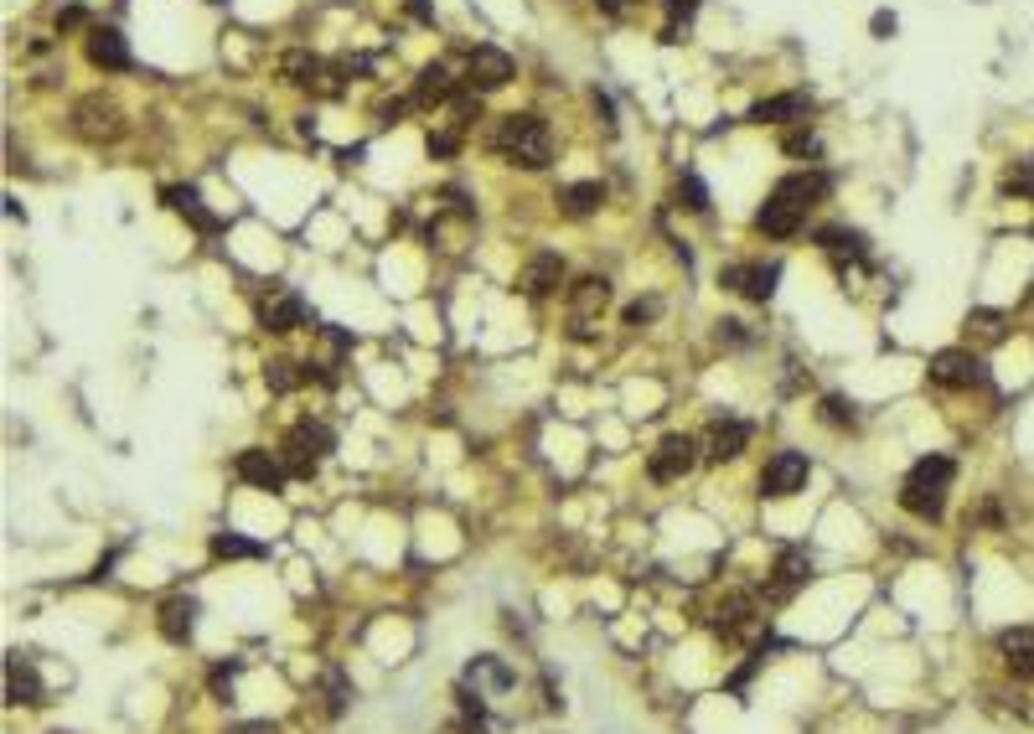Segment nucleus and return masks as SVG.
<instances>
[{
	"label": "nucleus",
	"instance_id": "nucleus-1",
	"mask_svg": "<svg viewBox=\"0 0 1034 734\" xmlns=\"http://www.w3.org/2000/svg\"><path fill=\"white\" fill-rule=\"evenodd\" d=\"M492 145L502 150L512 166H523V171H543L554 161V140H549V130H543L538 114H507L497 125V135H492Z\"/></svg>",
	"mask_w": 1034,
	"mask_h": 734
},
{
	"label": "nucleus",
	"instance_id": "nucleus-2",
	"mask_svg": "<svg viewBox=\"0 0 1034 734\" xmlns=\"http://www.w3.org/2000/svg\"><path fill=\"white\" fill-rule=\"evenodd\" d=\"M331 450V430L321 419H300L295 430H290V440H285V471L290 476H316V466H321V455Z\"/></svg>",
	"mask_w": 1034,
	"mask_h": 734
},
{
	"label": "nucleus",
	"instance_id": "nucleus-3",
	"mask_svg": "<svg viewBox=\"0 0 1034 734\" xmlns=\"http://www.w3.org/2000/svg\"><path fill=\"white\" fill-rule=\"evenodd\" d=\"M983 378H988L983 357L967 352V347H947V352L931 357V383H941V388H978Z\"/></svg>",
	"mask_w": 1034,
	"mask_h": 734
},
{
	"label": "nucleus",
	"instance_id": "nucleus-4",
	"mask_svg": "<svg viewBox=\"0 0 1034 734\" xmlns=\"http://www.w3.org/2000/svg\"><path fill=\"white\" fill-rule=\"evenodd\" d=\"M73 130L83 135V140H119L125 135V114H119V104H109V99H83L78 109H73Z\"/></svg>",
	"mask_w": 1034,
	"mask_h": 734
},
{
	"label": "nucleus",
	"instance_id": "nucleus-5",
	"mask_svg": "<svg viewBox=\"0 0 1034 734\" xmlns=\"http://www.w3.org/2000/svg\"><path fill=\"white\" fill-rule=\"evenodd\" d=\"M807 476H812L807 455L802 450H781V455H771L766 476H760V492H766V497H792V492L807 486Z\"/></svg>",
	"mask_w": 1034,
	"mask_h": 734
},
{
	"label": "nucleus",
	"instance_id": "nucleus-6",
	"mask_svg": "<svg viewBox=\"0 0 1034 734\" xmlns=\"http://www.w3.org/2000/svg\"><path fill=\"white\" fill-rule=\"evenodd\" d=\"M776 280H781V264H776V259H771V264H729V269L719 274L724 290H740L745 300H760V305L776 295Z\"/></svg>",
	"mask_w": 1034,
	"mask_h": 734
},
{
	"label": "nucleus",
	"instance_id": "nucleus-7",
	"mask_svg": "<svg viewBox=\"0 0 1034 734\" xmlns=\"http://www.w3.org/2000/svg\"><path fill=\"white\" fill-rule=\"evenodd\" d=\"M698 461V440L693 435H662L652 450V481H683Z\"/></svg>",
	"mask_w": 1034,
	"mask_h": 734
},
{
	"label": "nucleus",
	"instance_id": "nucleus-8",
	"mask_svg": "<svg viewBox=\"0 0 1034 734\" xmlns=\"http://www.w3.org/2000/svg\"><path fill=\"white\" fill-rule=\"evenodd\" d=\"M802 218H807V207H797L792 197L776 187V192L766 197V207L755 212V228L766 233V238H792V233L802 228Z\"/></svg>",
	"mask_w": 1034,
	"mask_h": 734
},
{
	"label": "nucleus",
	"instance_id": "nucleus-9",
	"mask_svg": "<svg viewBox=\"0 0 1034 734\" xmlns=\"http://www.w3.org/2000/svg\"><path fill=\"white\" fill-rule=\"evenodd\" d=\"M900 507H905L910 517H921V523H936V517L947 512V486L921 481V476H905V486H900Z\"/></svg>",
	"mask_w": 1034,
	"mask_h": 734
},
{
	"label": "nucleus",
	"instance_id": "nucleus-10",
	"mask_svg": "<svg viewBox=\"0 0 1034 734\" xmlns=\"http://www.w3.org/2000/svg\"><path fill=\"white\" fill-rule=\"evenodd\" d=\"M88 63H94V68H109V73H125V68H130V47H125V37H119L114 26H94V32H88Z\"/></svg>",
	"mask_w": 1034,
	"mask_h": 734
},
{
	"label": "nucleus",
	"instance_id": "nucleus-11",
	"mask_svg": "<svg viewBox=\"0 0 1034 734\" xmlns=\"http://www.w3.org/2000/svg\"><path fill=\"white\" fill-rule=\"evenodd\" d=\"M238 476L249 481V486H264V492H280L290 471H285V461H275L269 450H243V455H238Z\"/></svg>",
	"mask_w": 1034,
	"mask_h": 734
},
{
	"label": "nucleus",
	"instance_id": "nucleus-12",
	"mask_svg": "<svg viewBox=\"0 0 1034 734\" xmlns=\"http://www.w3.org/2000/svg\"><path fill=\"white\" fill-rule=\"evenodd\" d=\"M259 321H264L269 331H295L300 321H306V300H300L295 290H275V295H264Z\"/></svg>",
	"mask_w": 1034,
	"mask_h": 734
},
{
	"label": "nucleus",
	"instance_id": "nucleus-13",
	"mask_svg": "<svg viewBox=\"0 0 1034 734\" xmlns=\"http://www.w3.org/2000/svg\"><path fill=\"white\" fill-rule=\"evenodd\" d=\"M512 78V57L502 52V47H476L471 52V88H502Z\"/></svg>",
	"mask_w": 1034,
	"mask_h": 734
},
{
	"label": "nucleus",
	"instance_id": "nucleus-14",
	"mask_svg": "<svg viewBox=\"0 0 1034 734\" xmlns=\"http://www.w3.org/2000/svg\"><path fill=\"white\" fill-rule=\"evenodd\" d=\"M998 652H1003V662H1009L1014 678H1029V683H1034V631H1029V626L1003 631V636H998Z\"/></svg>",
	"mask_w": 1034,
	"mask_h": 734
},
{
	"label": "nucleus",
	"instance_id": "nucleus-15",
	"mask_svg": "<svg viewBox=\"0 0 1034 734\" xmlns=\"http://www.w3.org/2000/svg\"><path fill=\"white\" fill-rule=\"evenodd\" d=\"M559 280H564V259H559V254H533V259H528V269H523V290H528L533 300L554 295V290H559Z\"/></svg>",
	"mask_w": 1034,
	"mask_h": 734
},
{
	"label": "nucleus",
	"instance_id": "nucleus-16",
	"mask_svg": "<svg viewBox=\"0 0 1034 734\" xmlns=\"http://www.w3.org/2000/svg\"><path fill=\"white\" fill-rule=\"evenodd\" d=\"M161 197H166V207H171V212H181V218H187L192 228H202V233H218V228H223V218H212V212L202 207L197 187H166Z\"/></svg>",
	"mask_w": 1034,
	"mask_h": 734
},
{
	"label": "nucleus",
	"instance_id": "nucleus-17",
	"mask_svg": "<svg viewBox=\"0 0 1034 734\" xmlns=\"http://www.w3.org/2000/svg\"><path fill=\"white\" fill-rule=\"evenodd\" d=\"M755 125H792V119H807V94H771L750 109Z\"/></svg>",
	"mask_w": 1034,
	"mask_h": 734
},
{
	"label": "nucleus",
	"instance_id": "nucleus-18",
	"mask_svg": "<svg viewBox=\"0 0 1034 734\" xmlns=\"http://www.w3.org/2000/svg\"><path fill=\"white\" fill-rule=\"evenodd\" d=\"M156 626H161V636H166V641H176V647H181V641L192 636V626H197V600L171 595V600L161 605V621H156Z\"/></svg>",
	"mask_w": 1034,
	"mask_h": 734
},
{
	"label": "nucleus",
	"instance_id": "nucleus-19",
	"mask_svg": "<svg viewBox=\"0 0 1034 734\" xmlns=\"http://www.w3.org/2000/svg\"><path fill=\"white\" fill-rule=\"evenodd\" d=\"M750 445V424L740 419H719L709 430V461H735V455Z\"/></svg>",
	"mask_w": 1034,
	"mask_h": 734
},
{
	"label": "nucleus",
	"instance_id": "nucleus-20",
	"mask_svg": "<svg viewBox=\"0 0 1034 734\" xmlns=\"http://www.w3.org/2000/svg\"><path fill=\"white\" fill-rule=\"evenodd\" d=\"M280 73H285V83H290V88H321V78H326V63H321L316 52L295 47V52H285Z\"/></svg>",
	"mask_w": 1034,
	"mask_h": 734
},
{
	"label": "nucleus",
	"instance_id": "nucleus-21",
	"mask_svg": "<svg viewBox=\"0 0 1034 734\" xmlns=\"http://www.w3.org/2000/svg\"><path fill=\"white\" fill-rule=\"evenodd\" d=\"M414 99H419L424 109L450 104V99H455V78H450V68H445V63H430V68H424L419 83H414Z\"/></svg>",
	"mask_w": 1034,
	"mask_h": 734
},
{
	"label": "nucleus",
	"instance_id": "nucleus-22",
	"mask_svg": "<svg viewBox=\"0 0 1034 734\" xmlns=\"http://www.w3.org/2000/svg\"><path fill=\"white\" fill-rule=\"evenodd\" d=\"M6 693H11V703H42V698H47V693H42V678H37V667L21 662V657L6 662Z\"/></svg>",
	"mask_w": 1034,
	"mask_h": 734
},
{
	"label": "nucleus",
	"instance_id": "nucleus-23",
	"mask_svg": "<svg viewBox=\"0 0 1034 734\" xmlns=\"http://www.w3.org/2000/svg\"><path fill=\"white\" fill-rule=\"evenodd\" d=\"M807 574H812V564H807L802 548H781V559H776V595H792Z\"/></svg>",
	"mask_w": 1034,
	"mask_h": 734
},
{
	"label": "nucleus",
	"instance_id": "nucleus-24",
	"mask_svg": "<svg viewBox=\"0 0 1034 734\" xmlns=\"http://www.w3.org/2000/svg\"><path fill=\"white\" fill-rule=\"evenodd\" d=\"M559 202H564L569 218H585V212H595L605 202V187H600V181H574V187L559 192Z\"/></svg>",
	"mask_w": 1034,
	"mask_h": 734
},
{
	"label": "nucleus",
	"instance_id": "nucleus-25",
	"mask_svg": "<svg viewBox=\"0 0 1034 734\" xmlns=\"http://www.w3.org/2000/svg\"><path fill=\"white\" fill-rule=\"evenodd\" d=\"M605 300H611V285H605V280H580V285H574V316H580V331H585V321L595 311H605Z\"/></svg>",
	"mask_w": 1034,
	"mask_h": 734
},
{
	"label": "nucleus",
	"instance_id": "nucleus-26",
	"mask_svg": "<svg viewBox=\"0 0 1034 734\" xmlns=\"http://www.w3.org/2000/svg\"><path fill=\"white\" fill-rule=\"evenodd\" d=\"M817 243H823L828 254H854V259L869 254V238H864L859 228H823V233H817Z\"/></svg>",
	"mask_w": 1034,
	"mask_h": 734
},
{
	"label": "nucleus",
	"instance_id": "nucleus-27",
	"mask_svg": "<svg viewBox=\"0 0 1034 734\" xmlns=\"http://www.w3.org/2000/svg\"><path fill=\"white\" fill-rule=\"evenodd\" d=\"M212 554H218V559H259L264 543H249L238 533H218V538H212Z\"/></svg>",
	"mask_w": 1034,
	"mask_h": 734
},
{
	"label": "nucleus",
	"instance_id": "nucleus-28",
	"mask_svg": "<svg viewBox=\"0 0 1034 734\" xmlns=\"http://www.w3.org/2000/svg\"><path fill=\"white\" fill-rule=\"evenodd\" d=\"M781 145H786V156H802V161H817V156H823V145H817L812 130H786Z\"/></svg>",
	"mask_w": 1034,
	"mask_h": 734
},
{
	"label": "nucleus",
	"instance_id": "nucleus-29",
	"mask_svg": "<svg viewBox=\"0 0 1034 734\" xmlns=\"http://www.w3.org/2000/svg\"><path fill=\"white\" fill-rule=\"evenodd\" d=\"M910 476H921V481H936V486H947V481H952V461H947V455H921V461H916V471H910Z\"/></svg>",
	"mask_w": 1034,
	"mask_h": 734
},
{
	"label": "nucleus",
	"instance_id": "nucleus-30",
	"mask_svg": "<svg viewBox=\"0 0 1034 734\" xmlns=\"http://www.w3.org/2000/svg\"><path fill=\"white\" fill-rule=\"evenodd\" d=\"M678 202H683L688 212H704V207H709V187H704V181H698V176L688 171V176L678 181Z\"/></svg>",
	"mask_w": 1034,
	"mask_h": 734
},
{
	"label": "nucleus",
	"instance_id": "nucleus-31",
	"mask_svg": "<svg viewBox=\"0 0 1034 734\" xmlns=\"http://www.w3.org/2000/svg\"><path fill=\"white\" fill-rule=\"evenodd\" d=\"M1003 192H1014V197H1034V161H1019L1009 176H1003Z\"/></svg>",
	"mask_w": 1034,
	"mask_h": 734
},
{
	"label": "nucleus",
	"instance_id": "nucleus-32",
	"mask_svg": "<svg viewBox=\"0 0 1034 734\" xmlns=\"http://www.w3.org/2000/svg\"><path fill=\"white\" fill-rule=\"evenodd\" d=\"M326 709H331V714L347 709V683H342V672H331V678H326Z\"/></svg>",
	"mask_w": 1034,
	"mask_h": 734
},
{
	"label": "nucleus",
	"instance_id": "nucleus-33",
	"mask_svg": "<svg viewBox=\"0 0 1034 734\" xmlns=\"http://www.w3.org/2000/svg\"><path fill=\"white\" fill-rule=\"evenodd\" d=\"M290 367H295V362H269V388H275V393H290V388L300 383Z\"/></svg>",
	"mask_w": 1034,
	"mask_h": 734
},
{
	"label": "nucleus",
	"instance_id": "nucleus-34",
	"mask_svg": "<svg viewBox=\"0 0 1034 734\" xmlns=\"http://www.w3.org/2000/svg\"><path fill=\"white\" fill-rule=\"evenodd\" d=\"M972 326H978V331L988 336V342H998V336H1003V326H998V316H993V311H972V316H967V331H972Z\"/></svg>",
	"mask_w": 1034,
	"mask_h": 734
},
{
	"label": "nucleus",
	"instance_id": "nucleus-35",
	"mask_svg": "<svg viewBox=\"0 0 1034 734\" xmlns=\"http://www.w3.org/2000/svg\"><path fill=\"white\" fill-rule=\"evenodd\" d=\"M823 419H828V424H838V430H843V424H854V409H848L843 399H823Z\"/></svg>",
	"mask_w": 1034,
	"mask_h": 734
},
{
	"label": "nucleus",
	"instance_id": "nucleus-36",
	"mask_svg": "<svg viewBox=\"0 0 1034 734\" xmlns=\"http://www.w3.org/2000/svg\"><path fill=\"white\" fill-rule=\"evenodd\" d=\"M83 21H88L83 6H63V11H57V32H73V26H83Z\"/></svg>",
	"mask_w": 1034,
	"mask_h": 734
},
{
	"label": "nucleus",
	"instance_id": "nucleus-37",
	"mask_svg": "<svg viewBox=\"0 0 1034 734\" xmlns=\"http://www.w3.org/2000/svg\"><path fill=\"white\" fill-rule=\"evenodd\" d=\"M647 316H657V300H636V305H626V321H631V326H642Z\"/></svg>",
	"mask_w": 1034,
	"mask_h": 734
},
{
	"label": "nucleus",
	"instance_id": "nucleus-38",
	"mask_svg": "<svg viewBox=\"0 0 1034 734\" xmlns=\"http://www.w3.org/2000/svg\"><path fill=\"white\" fill-rule=\"evenodd\" d=\"M233 672H238V667H218V672H212V688L228 693V688H233Z\"/></svg>",
	"mask_w": 1034,
	"mask_h": 734
},
{
	"label": "nucleus",
	"instance_id": "nucleus-39",
	"mask_svg": "<svg viewBox=\"0 0 1034 734\" xmlns=\"http://www.w3.org/2000/svg\"><path fill=\"white\" fill-rule=\"evenodd\" d=\"M890 32H895V16L879 11V16H874V37H890Z\"/></svg>",
	"mask_w": 1034,
	"mask_h": 734
},
{
	"label": "nucleus",
	"instance_id": "nucleus-40",
	"mask_svg": "<svg viewBox=\"0 0 1034 734\" xmlns=\"http://www.w3.org/2000/svg\"><path fill=\"white\" fill-rule=\"evenodd\" d=\"M450 150H455V135H435L430 140V156H450Z\"/></svg>",
	"mask_w": 1034,
	"mask_h": 734
},
{
	"label": "nucleus",
	"instance_id": "nucleus-41",
	"mask_svg": "<svg viewBox=\"0 0 1034 734\" xmlns=\"http://www.w3.org/2000/svg\"><path fill=\"white\" fill-rule=\"evenodd\" d=\"M228 734H269V724H233Z\"/></svg>",
	"mask_w": 1034,
	"mask_h": 734
}]
</instances>
